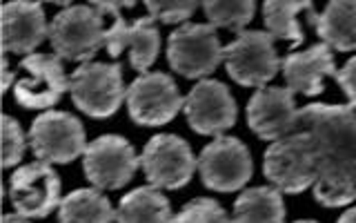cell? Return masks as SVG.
Wrapping results in <instances>:
<instances>
[{
    "mask_svg": "<svg viewBox=\"0 0 356 223\" xmlns=\"http://www.w3.org/2000/svg\"><path fill=\"white\" fill-rule=\"evenodd\" d=\"M9 199L16 215L25 219H44L60 206V176L49 163L22 165L9 178Z\"/></svg>",
    "mask_w": 356,
    "mask_h": 223,
    "instance_id": "7c38bea8",
    "label": "cell"
},
{
    "mask_svg": "<svg viewBox=\"0 0 356 223\" xmlns=\"http://www.w3.org/2000/svg\"><path fill=\"white\" fill-rule=\"evenodd\" d=\"M25 76L16 78V103L27 109L54 107L70 92V76L63 70V59L56 54H31L20 63Z\"/></svg>",
    "mask_w": 356,
    "mask_h": 223,
    "instance_id": "4fadbf2b",
    "label": "cell"
},
{
    "mask_svg": "<svg viewBox=\"0 0 356 223\" xmlns=\"http://www.w3.org/2000/svg\"><path fill=\"white\" fill-rule=\"evenodd\" d=\"M167 61L176 74L203 81L225 61V47L220 45L214 25L185 22L167 40Z\"/></svg>",
    "mask_w": 356,
    "mask_h": 223,
    "instance_id": "277c9868",
    "label": "cell"
},
{
    "mask_svg": "<svg viewBox=\"0 0 356 223\" xmlns=\"http://www.w3.org/2000/svg\"><path fill=\"white\" fill-rule=\"evenodd\" d=\"M314 9L312 3H292V0H267L263 5V20L267 33H272L274 40H292L294 45L303 43V29H300L296 16L300 11Z\"/></svg>",
    "mask_w": 356,
    "mask_h": 223,
    "instance_id": "cb8c5ba5",
    "label": "cell"
},
{
    "mask_svg": "<svg viewBox=\"0 0 356 223\" xmlns=\"http://www.w3.org/2000/svg\"><path fill=\"white\" fill-rule=\"evenodd\" d=\"M25 134H22L18 121L14 116L5 114L3 116V165L14 167L22 161L25 154Z\"/></svg>",
    "mask_w": 356,
    "mask_h": 223,
    "instance_id": "83f0119b",
    "label": "cell"
},
{
    "mask_svg": "<svg viewBox=\"0 0 356 223\" xmlns=\"http://www.w3.org/2000/svg\"><path fill=\"white\" fill-rule=\"evenodd\" d=\"M318 165L321 161L312 141L303 132H294L267 148L263 172L276 190L285 194H298L314 185Z\"/></svg>",
    "mask_w": 356,
    "mask_h": 223,
    "instance_id": "3957f363",
    "label": "cell"
},
{
    "mask_svg": "<svg viewBox=\"0 0 356 223\" xmlns=\"http://www.w3.org/2000/svg\"><path fill=\"white\" fill-rule=\"evenodd\" d=\"M3 223H29V221L25 217H20V215H5Z\"/></svg>",
    "mask_w": 356,
    "mask_h": 223,
    "instance_id": "d6a6232c",
    "label": "cell"
},
{
    "mask_svg": "<svg viewBox=\"0 0 356 223\" xmlns=\"http://www.w3.org/2000/svg\"><path fill=\"white\" fill-rule=\"evenodd\" d=\"M116 210L96 187L74 190L58 206V223H114Z\"/></svg>",
    "mask_w": 356,
    "mask_h": 223,
    "instance_id": "603a6c76",
    "label": "cell"
},
{
    "mask_svg": "<svg viewBox=\"0 0 356 223\" xmlns=\"http://www.w3.org/2000/svg\"><path fill=\"white\" fill-rule=\"evenodd\" d=\"M298 132L314 145L318 161L356 163V112L350 105L312 103L298 109Z\"/></svg>",
    "mask_w": 356,
    "mask_h": 223,
    "instance_id": "6da1fadb",
    "label": "cell"
},
{
    "mask_svg": "<svg viewBox=\"0 0 356 223\" xmlns=\"http://www.w3.org/2000/svg\"><path fill=\"white\" fill-rule=\"evenodd\" d=\"M29 145L42 163H72L85 154V128L67 112H44L29 128Z\"/></svg>",
    "mask_w": 356,
    "mask_h": 223,
    "instance_id": "9c48e42d",
    "label": "cell"
},
{
    "mask_svg": "<svg viewBox=\"0 0 356 223\" xmlns=\"http://www.w3.org/2000/svg\"><path fill=\"white\" fill-rule=\"evenodd\" d=\"M183 112L189 128L203 137H220L236 123V100L229 87L214 78H203L189 89Z\"/></svg>",
    "mask_w": 356,
    "mask_h": 223,
    "instance_id": "5bb4252c",
    "label": "cell"
},
{
    "mask_svg": "<svg viewBox=\"0 0 356 223\" xmlns=\"http://www.w3.org/2000/svg\"><path fill=\"white\" fill-rule=\"evenodd\" d=\"M232 223H285L281 190L259 185L243 190L234 203Z\"/></svg>",
    "mask_w": 356,
    "mask_h": 223,
    "instance_id": "7402d4cb",
    "label": "cell"
},
{
    "mask_svg": "<svg viewBox=\"0 0 356 223\" xmlns=\"http://www.w3.org/2000/svg\"><path fill=\"white\" fill-rule=\"evenodd\" d=\"M70 94L76 107L92 118H109L127 98L118 63H83L70 76Z\"/></svg>",
    "mask_w": 356,
    "mask_h": 223,
    "instance_id": "5b68a950",
    "label": "cell"
},
{
    "mask_svg": "<svg viewBox=\"0 0 356 223\" xmlns=\"http://www.w3.org/2000/svg\"><path fill=\"white\" fill-rule=\"evenodd\" d=\"M334 78H337V83L343 87L345 96L350 100V107H356V56L345 63Z\"/></svg>",
    "mask_w": 356,
    "mask_h": 223,
    "instance_id": "f1b7e54d",
    "label": "cell"
},
{
    "mask_svg": "<svg viewBox=\"0 0 356 223\" xmlns=\"http://www.w3.org/2000/svg\"><path fill=\"white\" fill-rule=\"evenodd\" d=\"M145 7L149 9V18L161 20L165 25H185L187 18L196 14L198 3H185V0H147Z\"/></svg>",
    "mask_w": 356,
    "mask_h": 223,
    "instance_id": "4316f807",
    "label": "cell"
},
{
    "mask_svg": "<svg viewBox=\"0 0 356 223\" xmlns=\"http://www.w3.org/2000/svg\"><path fill=\"white\" fill-rule=\"evenodd\" d=\"M248 125L263 141H281L298 132L294 92L274 85L256 89L248 103Z\"/></svg>",
    "mask_w": 356,
    "mask_h": 223,
    "instance_id": "9a60e30c",
    "label": "cell"
},
{
    "mask_svg": "<svg viewBox=\"0 0 356 223\" xmlns=\"http://www.w3.org/2000/svg\"><path fill=\"white\" fill-rule=\"evenodd\" d=\"M172 206L154 185H143L120 199L116 223H172Z\"/></svg>",
    "mask_w": 356,
    "mask_h": 223,
    "instance_id": "44dd1931",
    "label": "cell"
},
{
    "mask_svg": "<svg viewBox=\"0 0 356 223\" xmlns=\"http://www.w3.org/2000/svg\"><path fill=\"white\" fill-rule=\"evenodd\" d=\"M252 156L236 137H216L198 156V172L205 187L216 192H236L252 178Z\"/></svg>",
    "mask_w": 356,
    "mask_h": 223,
    "instance_id": "8fae6325",
    "label": "cell"
},
{
    "mask_svg": "<svg viewBox=\"0 0 356 223\" xmlns=\"http://www.w3.org/2000/svg\"><path fill=\"white\" fill-rule=\"evenodd\" d=\"M89 5H92L98 14H103V16L111 14L114 18H120V9H131L134 7V3H122V0H120V3H111V0H94V3H89Z\"/></svg>",
    "mask_w": 356,
    "mask_h": 223,
    "instance_id": "f546056e",
    "label": "cell"
},
{
    "mask_svg": "<svg viewBox=\"0 0 356 223\" xmlns=\"http://www.w3.org/2000/svg\"><path fill=\"white\" fill-rule=\"evenodd\" d=\"M307 16L327 47L339 52L356 49V0H332L321 14L309 9Z\"/></svg>",
    "mask_w": 356,
    "mask_h": 223,
    "instance_id": "d6986e66",
    "label": "cell"
},
{
    "mask_svg": "<svg viewBox=\"0 0 356 223\" xmlns=\"http://www.w3.org/2000/svg\"><path fill=\"white\" fill-rule=\"evenodd\" d=\"M125 100L131 121L145 128L165 125L185 105L174 78L163 72H147L131 81Z\"/></svg>",
    "mask_w": 356,
    "mask_h": 223,
    "instance_id": "30bf717a",
    "label": "cell"
},
{
    "mask_svg": "<svg viewBox=\"0 0 356 223\" xmlns=\"http://www.w3.org/2000/svg\"><path fill=\"white\" fill-rule=\"evenodd\" d=\"M281 72L289 92L303 96H318L325 89L323 81L327 76H337V67H334L332 49L325 43H318L305 52L285 56Z\"/></svg>",
    "mask_w": 356,
    "mask_h": 223,
    "instance_id": "ac0fdd59",
    "label": "cell"
},
{
    "mask_svg": "<svg viewBox=\"0 0 356 223\" xmlns=\"http://www.w3.org/2000/svg\"><path fill=\"white\" fill-rule=\"evenodd\" d=\"M140 167L149 185L159 190L185 187L198 167L189 143L176 134H156L140 154Z\"/></svg>",
    "mask_w": 356,
    "mask_h": 223,
    "instance_id": "ba28073f",
    "label": "cell"
},
{
    "mask_svg": "<svg viewBox=\"0 0 356 223\" xmlns=\"http://www.w3.org/2000/svg\"><path fill=\"white\" fill-rule=\"evenodd\" d=\"M105 47L111 59H118L120 54H129V63L136 72L147 74L149 67L159 59L161 52V31L156 27L154 18H136L125 20L116 18V22L107 29Z\"/></svg>",
    "mask_w": 356,
    "mask_h": 223,
    "instance_id": "2e32d148",
    "label": "cell"
},
{
    "mask_svg": "<svg viewBox=\"0 0 356 223\" xmlns=\"http://www.w3.org/2000/svg\"><path fill=\"white\" fill-rule=\"evenodd\" d=\"M203 11L209 20V25L243 33L245 27L250 25V20L254 18L256 5L252 0H232V3L207 0V3H203Z\"/></svg>",
    "mask_w": 356,
    "mask_h": 223,
    "instance_id": "d4e9b609",
    "label": "cell"
},
{
    "mask_svg": "<svg viewBox=\"0 0 356 223\" xmlns=\"http://www.w3.org/2000/svg\"><path fill=\"white\" fill-rule=\"evenodd\" d=\"M3 92H7V89L11 87V85H16V78H14V74H11V70H9V61H7V54L3 56Z\"/></svg>",
    "mask_w": 356,
    "mask_h": 223,
    "instance_id": "4dcf8cb0",
    "label": "cell"
},
{
    "mask_svg": "<svg viewBox=\"0 0 356 223\" xmlns=\"http://www.w3.org/2000/svg\"><path fill=\"white\" fill-rule=\"evenodd\" d=\"M3 52L5 54H25L49 38V25L44 18V9L38 3H27V0H14L5 3L3 11Z\"/></svg>",
    "mask_w": 356,
    "mask_h": 223,
    "instance_id": "e0dca14e",
    "label": "cell"
},
{
    "mask_svg": "<svg viewBox=\"0 0 356 223\" xmlns=\"http://www.w3.org/2000/svg\"><path fill=\"white\" fill-rule=\"evenodd\" d=\"M140 165L134 145L118 134H105L87 145L83 154V170L87 181L96 190L125 187Z\"/></svg>",
    "mask_w": 356,
    "mask_h": 223,
    "instance_id": "52a82bcc",
    "label": "cell"
},
{
    "mask_svg": "<svg viewBox=\"0 0 356 223\" xmlns=\"http://www.w3.org/2000/svg\"><path fill=\"white\" fill-rule=\"evenodd\" d=\"M314 199L325 208H343L356 201V163L321 161L314 185Z\"/></svg>",
    "mask_w": 356,
    "mask_h": 223,
    "instance_id": "ffe728a7",
    "label": "cell"
},
{
    "mask_svg": "<svg viewBox=\"0 0 356 223\" xmlns=\"http://www.w3.org/2000/svg\"><path fill=\"white\" fill-rule=\"evenodd\" d=\"M105 20L92 5H70L49 22V43L63 61L92 63L100 47H105Z\"/></svg>",
    "mask_w": 356,
    "mask_h": 223,
    "instance_id": "7a4b0ae2",
    "label": "cell"
},
{
    "mask_svg": "<svg viewBox=\"0 0 356 223\" xmlns=\"http://www.w3.org/2000/svg\"><path fill=\"white\" fill-rule=\"evenodd\" d=\"M294 223H318V221H312V219H303V221H294Z\"/></svg>",
    "mask_w": 356,
    "mask_h": 223,
    "instance_id": "836d02e7",
    "label": "cell"
},
{
    "mask_svg": "<svg viewBox=\"0 0 356 223\" xmlns=\"http://www.w3.org/2000/svg\"><path fill=\"white\" fill-rule=\"evenodd\" d=\"M225 70L243 87H267L283 61L274 47V36L261 29L243 31L225 47Z\"/></svg>",
    "mask_w": 356,
    "mask_h": 223,
    "instance_id": "8992f818",
    "label": "cell"
},
{
    "mask_svg": "<svg viewBox=\"0 0 356 223\" xmlns=\"http://www.w3.org/2000/svg\"><path fill=\"white\" fill-rule=\"evenodd\" d=\"M172 223H232L214 199H194L178 212Z\"/></svg>",
    "mask_w": 356,
    "mask_h": 223,
    "instance_id": "484cf974",
    "label": "cell"
},
{
    "mask_svg": "<svg viewBox=\"0 0 356 223\" xmlns=\"http://www.w3.org/2000/svg\"><path fill=\"white\" fill-rule=\"evenodd\" d=\"M337 223H356V206L354 208H350V210H345L343 215L339 217V221Z\"/></svg>",
    "mask_w": 356,
    "mask_h": 223,
    "instance_id": "1f68e13d",
    "label": "cell"
}]
</instances>
